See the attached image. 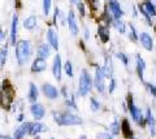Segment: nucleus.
<instances>
[{
    "label": "nucleus",
    "mask_w": 156,
    "mask_h": 139,
    "mask_svg": "<svg viewBox=\"0 0 156 139\" xmlns=\"http://www.w3.org/2000/svg\"><path fill=\"white\" fill-rule=\"evenodd\" d=\"M62 70H64L65 73H66V75H68V77H70V78H72L73 75H74V74H73V65H72V63H70L69 60H66V61H65Z\"/></svg>",
    "instance_id": "72a5a7b5"
},
{
    "label": "nucleus",
    "mask_w": 156,
    "mask_h": 139,
    "mask_svg": "<svg viewBox=\"0 0 156 139\" xmlns=\"http://www.w3.org/2000/svg\"><path fill=\"white\" fill-rule=\"evenodd\" d=\"M14 52H16V59H17V63L18 65H25L31 57L33 54V46H31V42L30 40H26V39H22V40H18L14 46Z\"/></svg>",
    "instance_id": "f257e3e1"
},
{
    "label": "nucleus",
    "mask_w": 156,
    "mask_h": 139,
    "mask_svg": "<svg viewBox=\"0 0 156 139\" xmlns=\"http://www.w3.org/2000/svg\"><path fill=\"white\" fill-rule=\"evenodd\" d=\"M80 139H87V138H86V137H85V135H82V137H81V138H80Z\"/></svg>",
    "instance_id": "c03bdc74"
},
{
    "label": "nucleus",
    "mask_w": 156,
    "mask_h": 139,
    "mask_svg": "<svg viewBox=\"0 0 156 139\" xmlns=\"http://www.w3.org/2000/svg\"><path fill=\"white\" fill-rule=\"evenodd\" d=\"M30 125H31V122H25V123H22L21 126H18L13 134V139H22L26 134H29V131H30Z\"/></svg>",
    "instance_id": "f3484780"
},
{
    "label": "nucleus",
    "mask_w": 156,
    "mask_h": 139,
    "mask_svg": "<svg viewBox=\"0 0 156 139\" xmlns=\"http://www.w3.org/2000/svg\"><path fill=\"white\" fill-rule=\"evenodd\" d=\"M17 27H18V16L13 14L12 18V25H11V43L16 46V39H17Z\"/></svg>",
    "instance_id": "4be33fe9"
},
{
    "label": "nucleus",
    "mask_w": 156,
    "mask_h": 139,
    "mask_svg": "<svg viewBox=\"0 0 156 139\" xmlns=\"http://www.w3.org/2000/svg\"><path fill=\"white\" fill-rule=\"evenodd\" d=\"M138 42L140 43V46H142V48L146 50L147 52H152L154 48H155V39L154 36L150 34L147 31H142L139 33V39Z\"/></svg>",
    "instance_id": "423d86ee"
},
{
    "label": "nucleus",
    "mask_w": 156,
    "mask_h": 139,
    "mask_svg": "<svg viewBox=\"0 0 156 139\" xmlns=\"http://www.w3.org/2000/svg\"><path fill=\"white\" fill-rule=\"evenodd\" d=\"M4 42H5V35H4L3 30H2V29H0V46H2Z\"/></svg>",
    "instance_id": "ea45409f"
},
{
    "label": "nucleus",
    "mask_w": 156,
    "mask_h": 139,
    "mask_svg": "<svg viewBox=\"0 0 156 139\" xmlns=\"http://www.w3.org/2000/svg\"><path fill=\"white\" fill-rule=\"evenodd\" d=\"M146 127L148 130V134L151 137H156V118L154 116V112L151 108L146 109Z\"/></svg>",
    "instance_id": "0eeeda50"
},
{
    "label": "nucleus",
    "mask_w": 156,
    "mask_h": 139,
    "mask_svg": "<svg viewBox=\"0 0 156 139\" xmlns=\"http://www.w3.org/2000/svg\"><path fill=\"white\" fill-rule=\"evenodd\" d=\"M92 87H94V78L87 70H82L80 75V83H78V95L80 96H87Z\"/></svg>",
    "instance_id": "20e7f679"
},
{
    "label": "nucleus",
    "mask_w": 156,
    "mask_h": 139,
    "mask_svg": "<svg viewBox=\"0 0 156 139\" xmlns=\"http://www.w3.org/2000/svg\"><path fill=\"white\" fill-rule=\"evenodd\" d=\"M46 130H47V126L43 125L42 122H31L29 134H30V135H38V134H41V133L46 131Z\"/></svg>",
    "instance_id": "b1692460"
},
{
    "label": "nucleus",
    "mask_w": 156,
    "mask_h": 139,
    "mask_svg": "<svg viewBox=\"0 0 156 139\" xmlns=\"http://www.w3.org/2000/svg\"><path fill=\"white\" fill-rule=\"evenodd\" d=\"M146 68H147V64H146L144 59L142 57L140 54H135V70H136V75L140 79V82H146L144 79V73H146Z\"/></svg>",
    "instance_id": "6e6552de"
},
{
    "label": "nucleus",
    "mask_w": 156,
    "mask_h": 139,
    "mask_svg": "<svg viewBox=\"0 0 156 139\" xmlns=\"http://www.w3.org/2000/svg\"><path fill=\"white\" fill-rule=\"evenodd\" d=\"M52 74L56 78V81H61V74H62V64H61V57L60 55H56L53 59L52 64Z\"/></svg>",
    "instance_id": "9b49d317"
},
{
    "label": "nucleus",
    "mask_w": 156,
    "mask_h": 139,
    "mask_svg": "<svg viewBox=\"0 0 156 139\" xmlns=\"http://www.w3.org/2000/svg\"><path fill=\"white\" fill-rule=\"evenodd\" d=\"M105 75L103 73V69L101 66H96L95 69V74H94V86L98 92L100 94H104L105 92V89H107V85H105Z\"/></svg>",
    "instance_id": "39448f33"
},
{
    "label": "nucleus",
    "mask_w": 156,
    "mask_h": 139,
    "mask_svg": "<svg viewBox=\"0 0 156 139\" xmlns=\"http://www.w3.org/2000/svg\"><path fill=\"white\" fill-rule=\"evenodd\" d=\"M109 133H111L113 137L121 134V122H120L117 118L113 122H111V125H109Z\"/></svg>",
    "instance_id": "c85d7f7f"
},
{
    "label": "nucleus",
    "mask_w": 156,
    "mask_h": 139,
    "mask_svg": "<svg viewBox=\"0 0 156 139\" xmlns=\"http://www.w3.org/2000/svg\"><path fill=\"white\" fill-rule=\"evenodd\" d=\"M126 104H128V111H129L130 116H131V120H133L138 126H142V127L146 126V114L139 107H136V104L134 103L131 95L128 96V102H126Z\"/></svg>",
    "instance_id": "7ed1b4c3"
},
{
    "label": "nucleus",
    "mask_w": 156,
    "mask_h": 139,
    "mask_svg": "<svg viewBox=\"0 0 156 139\" xmlns=\"http://www.w3.org/2000/svg\"><path fill=\"white\" fill-rule=\"evenodd\" d=\"M51 48L52 47L48 44V43H42L41 46L38 47V50H37V55L38 57H41V59H48V57L51 56Z\"/></svg>",
    "instance_id": "6ab92c4d"
},
{
    "label": "nucleus",
    "mask_w": 156,
    "mask_h": 139,
    "mask_svg": "<svg viewBox=\"0 0 156 139\" xmlns=\"http://www.w3.org/2000/svg\"><path fill=\"white\" fill-rule=\"evenodd\" d=\"M68 29L70 30V33L73 35H78V25H77V21H76V16H74V12L69 11L68 13Z\"/></svg>",
    "instance_id": "2eb2a0df"
},
{
    "label": "nucleus",
    "mask_w": 156,
    "mask_h": 139,
    "mask_svg": "<svg viewBox=\"0 0 156 139\" xmlns=\"http://www.w3.org/2000/svg\"><path fill=\"white\" fill-rule=\"evenodd\" d=\"M121 134L126 138V139H131V138H134L133 135V130H131V127H130V123L128 120H124L122 122H121Z\"/></svg>",
    "instance_id": "a878e982"
},
{
    "label": "nucleus",
    "mask_w": 156,
    "mask_h": 139,
    "mask_svg": "<svg viewBox=\"0 0 156 139\" xmlns=\"http://www.w3.org/2000/svg\"><path fill=\"white\" fill-rule=\"evenodd\" d=\"M47 69V63L44 59H41V57H37L35 60H34V63L31 65V70L34 73H42V71H44Z\"/></svg>",
    "instance_id": "aec40b11"
},
{
    "label": "nucleus",
    "mask_w": 156,
    "mask_h": 139,
    "mask_svg": "<svg viewBox=\"0 0 156 139\" xmlns=\"http://www.w3.org/2000/svg\"><path fill=\"white\" fill-rule=\"evenodd\" d=\"M51 139H55V138H51Z\"/></svg>",
    "instance_id": "49530a36"
},
{
    "label": "nucleus",
    "mask_w": 156,
    "mask_h": 139,
    "mask_svg": "<svg viewBox=\"0 0 156 139\" xmlns=\"http://www.w3.org/2000/svg\"><path fill=\"white\" fill-rule=\"evenodd\" d=\"M98 35H99L100 40L103 43H107L111 38V31H109V26L107 25H99L98 26Z\"/></svg>",
    "instance_id": "412c9836"
},
{
    "label": "nucleus",
    "mask_w": 156,
    "mask_h": 139,
    "mask_svg": "<svg viewBox=\"0 0 156 139\" xmlns=\"http://www.w3.org/2000/svg\"><path fill=\"white\" fill-rule=\"evenodd\" d=\"M47 42L53 50H58V35L53 29H48L47 31Z\"/></svg>",
    "instance_id": "dca6fc26"
},
{
    "label": "nucleus",
    "mask_w": 156,
    "mask_h": 139,
    "mask_svg": "<svg viewBox=\"0 0 156 139\" xmlns=\"http://www.w3.org/2000/svg\"><path fill=\"white\" fill-rule=\"evenodd\" d=\"M100 108H101V104H100V102L96 98H90V109H91V112H94V113H96V112H99L100 111Z\"/></svg>",
    "instance_id": "c756f323"
},
{
    "label": "nucleus",
    "mask_w": 156,
    "mask_h": 139,
    "mask_svg": "<svg viewBox=\"0 0 156 139\" xmlns=\"http://www.w3.org/2000/svg\"><path fill=\"white\" fill-rule=\"evenodd\" d=\"M72 3H74V4H77V3H80V0H70Z\"/></svg>",
    "instance_id": "37998d69"
},
{
    "label": "nucleus",
    "mask_w": 156,
    "mask_h": 139,
    "mask_svg": "<svg viewBox=\"0 0 156 139\" xmlns=\"http://www.w3.org/2000/svg\"><path fill=\"white\" fill-rule=\"evenodd\" d=\"M116 86H117V81L115 78H111L109 79V85H108V92L109 94H112L116 90Z\"/></svg>",
    "instance_id": "e433bc0d"
},
{
    "label": "nucleus",
    "mask_w": 156,
    "mask_h": 139,
    "mask_svg": "<svg viewBox=\"0 0 156 139\" xmlns=\"http://www.w3.org/2000/svg\"><path fill=\"white\" fill-rule=\"evenodd\" d=\"M96 139H115V137L112 135L111 133H107V131H101L98 134V137Z\"/></svg>",
    "instance_id": "c9c22d12"
},
{
    "label": "nucleus",
    "mask_w": 156,
    "mask_h": 139,
    "mask_svg": "<svg viewBox=\"0 0 156 139\" xmlns=\"http://www.w3.org/2000/svg\"><path fill=\"white\" fill-rule=\"evenodd\" d=\"M52 116L56 123L60 126H74V125H82L83 123V120L81 117H78L77 114H73L70 112H64V113L53 112Z\"/></svg>",
    "instance_id": "f03ea898"
},
{
    "label": "nucleus",
    "mask_w": 156,
    "mask_h": 139,
    "mask_svg": "<svg viewBox=\"0 0 156 139\" xmlns=\"http://www.w3.org/2000/svg\"><path fill=\"white\" fill-rule=\"evenodd\" d=\"M143 85H144V89H146V91L151 95L152 98H155L156 99V85L155 83H152V82H143Z\"/></svg>",
    "instance_id": "7c9ffc66"
},
{
    "label": "nucleus",
    "mask_w": 156,
    "mask_h": 139,
    "mask_svg": "<svg viewBox=\"0 0 156 139\" xmlns=\"http://www.w3.org/2000/svg\"><path fill=\"white\" fill-rule=\"evenodd\" d=\"M66 105H68V107H70V108H73V109H77V104L74 102V96H73V95L69 99L66 98Z\"/></svg>",
    "instance_id": "4c0bfd02"
},
{
    "label": "nucleus",
    "mask_w": 156,
    "mask_h": 139,
    "mask_svg": "<svg viewBox=\"0 0 156 139\" xmlns=\"http://www.w3.org/2000/svg\"><path fill=\"white\" fill-rule=\"evenodd\" d=\"M89 35H90V31L86 29V30H85V38H86V39H87V36H89Z\"/></svg>",
    "instance_id": "79ce46f5"
},
{
    "label": "nucleus",
    "mask_w": 156,
    "mask_h": 139,
    "mask_svg": "<svg viewBox=\"0 0 156 139\" xmlns=\"http://www.w3.org/2000/svg\"><path fill=\"white\" fill-rule=\"evenodd\" d=\"M51 5H52V0H43V13L48 16L51 12Z\"/></svg>",
    "instance_id": "f704fd0d"
},
{
    "label": "nucleus",
    "mask_w": 156,
    "mask_h": 139,
    "mask_svg": "<svg viewBox=\"0 0 156 139\" xmlns=\"http://www.w3.org/2000/svg\"><path fill=\"white\" fill-rule=\"evenodd\" d=\"M38 98H39V91H38V87L34 83H30L29 85V95H27V100L29 103H37L38 102Z\"/></svg>",
    "instance_id": "5701e85b"
},
{
    "label": "nucleus",
    "mask_w": 156,
    "mask_h": 139,
    "mask_svg": "<svg viewBox=\"0 0 156 139\" xmlns=\"http://www.w3.org/2000/svg\"><path fill=\"white\" fill-rule=\"evenodd\" d=\"M113 29H116L117 31L120 33V34H125L126 31H128V27H126V23L122 21V18H115L113 21H112V25H111Z\"/></svg>",
    "instance_id": "393cba45"
},
{
    "label": "nucleus",
    "mask_w": 156,
    "mask_h": 139,
    "mask_svg": "<svg viewBox=\"0 0 156 139\" xmlns=\"http://www.w3.org/2000/svg\"><path fill=\"white\" fill-rule=\"evenodd\" d=\"M126 33H128V38L133 43L138 42V39H139V33H138V30L135 29V26L133 25V23H129V25H128V31H126Z\"/></svg>",
    "instance_id": "bb28decb"
},
{
    "label": "nucleus",
    "mask_w": 156,
    "mask_h": 139,
    "mask_svg": "<svg viewBox=\"0 0 156 139\" xmlns=\"http://www.w3.org/2000/svg\"><path fill=\"white\" fill-rule=\"evenodd\" d=\"M3 100H4V104L7 105L11 104L13 100V89L8 79H4L3 82Z\"/></svg>",
    "instance_id": "9d476101"
},
{
    "label": "nucleus",
    "mask_w": 156,
    "mask_h": 139,
    "mask_svg": "<svg viewBox=\"0 0 156 139\" xmlns=\"http://www.w3.org/2000/svg\"><path fill=\"white\" fill-rule=\"evenodd\" d=\"M101 69H103V73H104L107 79L113 78V63H112L111 56L109 57H105V61H104L103 66H101Z\"/></svg>",
    "instance_id": "a211bd4d"
},
{
    "label": "nucleus",
    "mask_w": 156,
    "mask_h": 139,
    "mask_svg": "<svg viewBox=\"0 0 156 139\" xmlns=\"http://www.w3.org/2000/svg\"><path fill=\"white\" fill-rule=\"evenodd\" d=\"M0 139H13V138L9 135H0Z\"/></svg>",
    "instance_id": "a19ab883"
},
{
    "label": "nucleus",
    "mask_w": 156,
    "mask_h": 139,
    "mask_svg": "<svg viewBox=\"0 0 156 139\" xmlns=\"http://www.w3.org/2000/svg\"><path fill=\"white\" fill-rule=\"evenodd\" d=\"M77 8H78V11H80V14H81V16L82 17H83L85 16V4L83 3H77Z\"/></svg>",
    "instance_id": "58836bf2"
},
{
    "label": "nucleus",
    "mask_w": 156,
    "mask_h": 139,
    "mask_svg": "<svg viewBox=\"0 0 156 139\" xmlns=\"http://www.w3.org/2000/svg\"><path fill=\"white\" fill-rule=\"evenodd\" d=\"M42 91L43 94H44V96L51 99V100H55L58 98V90L51 83H44L42 86Z\"/></svg>",
    "instance_id": "f8f14e48"
},
{
    "label": "nucleus",
    "mask_w": 156,
    "mask_h": 139,
    "mask_svg": "<svg viewBox=\"0 0 156 139\" xmlns=\"http://www.w3.org/2000/svg\"><path fill=\"white\" fill-rule=\"evenodd\" d=\"M37 17L35 16H30L23 20V27L26 29V30H34V29L37 27Z\"/></svg>",
    "instance_id": "cd10ccee"
},
{
    "label": "nucleus",
    "mask_w": 156,
    "mask_h": 139,
    "mask_svg": "<svg viewBox=\"0 0 156 139\" xmlns=\"http://www.w3.org/2000/svg\"><path fill=\"white\" fill-rule=\"evenodd\" d=\"M109 12L112 13L113 18H122L124 16V9L121 7V4L119 0H108V7Z\"/></svg>",
    "instance_id": "1a4fd4ad"
},
{
    "label": "nucleus",
    "mask_w": 156,
    "mask_h": 139,
    "mask_svg": "<svg viewBox=\"0 0 156 139\" xmlns=\"http://www.w3.org/2000/svg\"><path fill=\"white\" fill-rule=\"evenodd\" d=\"M30 112L33 114V117L35 118V120H42L43 117L46 116V109L41 104V103H34L31 104V107H30Z\"/></svg>",
    "instance_id": "4468645a"
},
{
    "label": "nucleus",
    "mask_w": 156,
    "mask_h": 139,
    "mask_svg": "<svg viewBox=\"0 0 156 139\" xmlns=\"http://www.w3.org/2000/svg\"><path fill=\"white\" fill-rule=\"evenodd\" d=\"M7 56H8V46L4 44L0 48V66H3L7 61Z\"/></svg>",
    "instance_id": "2f4dec72"
},
{
    "label": "nucleus",
    "mask_w": 156,
    "mask_h": 139,
    "mask_svg": "<svg viewBox=\"0 0 156 139\" xmlns=\"http://www.w3.org/2000/svg\"><path fill=\"white\" fill-rule=\"evenodd\" d=\"M155 34H156V27H155Z\"/></svg>",
    "instance_id": "a18cd8bd"
},
{
    "label": "nucleus",
    "mask_w": 156,
    "mask_h": 139,
    "mask_svg": "<svg viewBox=\"0 0 156 139\" xmlns=\"http://www.w3.org/2000/svg\"><path fill=\"white\" fill-rule=\"evenodd\" d=\"M116 57L121 61V63H122V65H124V66H128V65H129V63H130L129 56L126 55V54H124V52H117V54H116Z\"/></svg>",
    "instance_id": "473e14b6"
},
{
    "label": "nucleus",
    "mask_w": 156,
    "mask_h": 139,
    "mask_svg": "<svg viewBox=\"0 0 156 139\" xmlns=\"http://www.w3.org/2000/svg\"><path fill=\"white\" fill-rule=\"evenodd\" d=\"M138 5L147 14H150L152 18L156 17V4L152 2V0H143V2H140Z\"/></svg>",
    "instance_id": "ddd939ff"
}]
</instances>
